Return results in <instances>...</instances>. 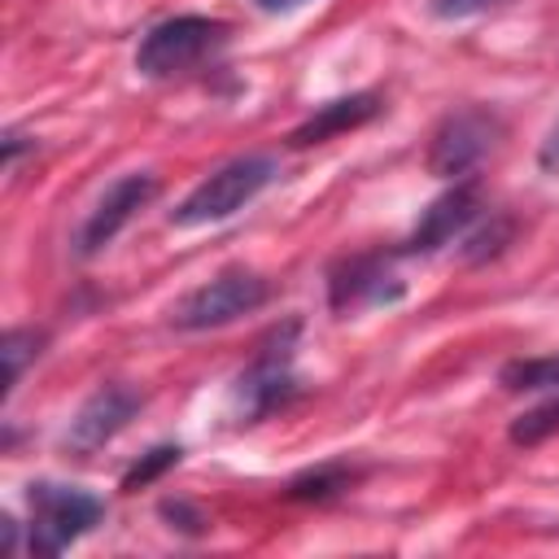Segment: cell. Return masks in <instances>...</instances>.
Here are the masks:
<instances>
[{"instance_id":"obj_1","label":"cell","mask_w":559,"mask_h":559,"mask_svg":"<svg viewBox=\"0 0 559 559\" xmlns=\"http://www.w3.org/2000/svg\"><path fill=\"white\" fill-rule=\"evenodd\" d=\"M280 179V162L271 153H245L231 157L227 166H218L214 175H205L175 210H170V227H205V223H223L231 214H240L258 192H266Z\"/></svg>"},{"instance_id":"obj_2","label":"cell","mask_w":559,"mask_h":559,"mask_svg":"<svg viewBox=\"0 0 559 559\" xmlns=\"http://www.w3.org/2000/svg\"><path fill=\"white\" fill-rule=\"evenodd\" d=\"M26 511H31V524H26V550L31 555H61L70 550L79 537H87L100 515H105V502L79 485H61V480H31L26 485Z\"/></svg>"},{"instance_id":"obj_3","label":"cell","mask_w":559,"mask_h":559,"mask_svg":"<svg viewBox=\"0 0 559 559\" xmlns=\"http://www.w3.org/2000/svg\"><path fill=\"white\" fill-rule=\"evenodd\" d=\"M297 323L275 328L258 354L249 358V367L236 376L231 384V402H236V424H258L271 411L288 406L297 397V371H293V354H297Z\"/></svg>"},{"instance_id":"obj_4","label":"cell","mask_w":559,"mask_h":559,"mask_svg":"<svg viewBox=\"0 0 559 559\" xmlns=\"http://www.w3.org/2000/svg\"><path fill=\"white\" fill-rule=\"evenodd\" d=\"M227 44V22L205 17V13H175L157 26L144 31L135 48V70L144 79H175L214 57Z\"/></svg>"},{"instance_id":"obj_5","label":"cell","mask_w":559,"mask_h":559,"mask_svg":"<svg viewBox=\"0 0 559 559\" xmlns=\"http://www.w3.org/2000/svg\"><path fill=\"white\" fill-rule=\"evenodd\" d=\"M266 297H271V284H266L258 271L231 266V271H218L214 280L197 284L192 293H183V297L170 306V323H175L179 332L227 328V323L253 314L258 306H266Z\"/></svg>"},{"instance_id":"obj_6","label":"cell","mask_w":559,"mask_h":559,"mask_svg":"<svg viewBox=\"0 0 559 559\" xmlns=\"http://www.w3.org/2000/svg\"><path fill=\"white\" fill-rule=\"evenodd\" d=\"M502 140V118L485 105H463L445 114L428 140V170L437 179H472V170Z\"/></svg>"},{"instance_id":"obj_7","label":"cell","mask_w":559,"mask_h":559,"mask_svg":"<svg viewBox=\"0 0 559 559\" xmlns=\"http://www.w3.org/2000/svg\"><path fill=\"white\" fill-rule=\"evenodd\" d=\"M406 293L402 275L393 271V253H354L328 271V306L336 314H354L362 306H384Z\"/></svg>"},{"instance_id":"obj_8","label":"cell","mask_w":559,"mask_h":559,"mask_svg":"<svg viewBox=\"0 0 559 559\" xmlns=\"http://www.w3.org/2000/svg\"><path fill=\"white\" fill-rule=\"evenodd\" d=\"M140 402H144V397H140L131 384H100V389L70 415V424H66V432H61V445H66L74 459L96 454L100 445H109V441L135 419Z\"/></svg>"},{"instance_id":"obj_9","label":"cell","mask_w":559,"mask_h":559,"mask_svg":"<svg viewBox=\"0 0 559 559\" xmlns=\"http://www.w3.org/2000/svg\"><path fill=\"white\" fill-rule=\"evenodd\" d=\"M153 192H157V179L144 175V170H131V175L114 179V183L105 188V197H100V201L87 210V218L79 223V231H74V253H79V258H96V253L135 218V210L153 201Z\"/></svg>"},{"instance_id":"obj_10","label":"cell","mask_w":559,"mask_h":559,"mask_svg":"<svg viewBox=\"0 0 559 559\" xmlns=\"http://www.w3.org/2000/svg\"><path fill=\"white\" fill-rule=\"evenodd\" d=\"M485 214L480 201V183L476 179H454L437 201H428V210H419V223L411 227L402 253H437L454 240H463V231Z\"/></svg>"},{"instance_id":"obj_11","label":"cell","mask_w":559,"mask_h":559,"mask_svg":"<svg viewBox=\"0 0 559 559\" xmlns=\"http://www.w3.org/2000/svg\"><path fill=\"white\" fill-rule=\"evenodd\" d=\"M380 109H384V105H380V96H376V92H349V96H336V100L319 105L301 127H293L288 144H293V148L323 144V140H332V135H345V131H354V127L371 122Z\"/></svg>"},{"instance_id":"obj_12","label":"cell","mask_w":559,"mask_h":559,"mask_svg":"<svg viewBox=\"0 0 559 559\" xmlns=\"http://www.w3.org/2000/svg\"><path fill=\"white\" fill-rule=\"evenodd\" d=\"M511 236H515V218H511V214H489V218H476V223L463 231L459 253H463L467 266H480V262L498 258V253L511 245Z\"/></svg>"},{"instance_id":"obj_13","label":"cell","mask_w":559,"mask_h":559,"mask_svg":"<svg viewBox=\"0 0 559 559\" xmlns=\"http://www.w3.org/2000/svg\"><path fill=\"white\" fill-rule=\"evenodd\" d=\"M354 480H358L354 467H345V463H323V467H310V472L293 476L288 489H284V498H293V502H328V498L345 493Z\"/></svg>"},{"instance_id":"obj_14","label":"cell","mask_w":559,"mask_h":559,"mask_svg":"<svg viewBox=\"0 0 559 559\" xmlns=\"http://www.w3.org/2000/svg\"><path fill=\"white\" fill-rule=\"evenodd\" d=\"M498 384L507 393H559V354H546V358H511L498 371Z\"/></svg>"},{"instance_id":"obj_15","label":"cell","mask_w":559,"mask_h":559,"mask_svg":"<svg viewBox=\"0 0 559 559\" xmlns=\"http://www.w3.org/2000/svg\"><path fill=\"white\" fill-rule=\"evenodd\" d=\"M44 341L48 332L44 328H9L4 341H0V354H4V393H13L26 376V367L44 354Z\"/></svg>"},{"instance_id":"obj_16","label":"cell","mask_w":559,"mask_h":559,"mask_svg":"<svg viewBox=\"0 0 559 559\" xmlns=\"http://www.w3.org/2000/svg\"><path fill=\"white\" fill-rule=\"evenodd\" d=\"M183 459V445H175V441H162V445H153L148 454H140L131 467H127V476H122V489L127 493H135V489H148L153 480H162L175 463Z\"/></svg>"},{"instance_id":"obj_17","label":"cell","mask_w":559,"mask_h":559,"mask_svg":"<svg viewBox=\"0 0 559 559\" xmlns=\"http://www.w3.org/2000/svg\"><path fill=\"white\" fill-rule=\"evenodd\" d=\"M559 432V393L555 397H546L542 406H533V411H524L520 419H511V441L515 445H537V441H546V437H555Z\"/></svg>"},{"instance_id":"obj_18","label":"cell","mask_w":559,"mask_h":559,"mask_svg":"<svg viewBox=\"0 0 559 559\" xmlns=\"http://www.w3.org/2000/svg\"><path fill=\"white\" fill-rule=\"evenodd\" d=\"M157 515H162L170 528L188 533V537H201V533H205V515H201V507H192L188 498H162Z\"/></svg>"},{"instance_id":"obj_19","label":"cell","mask_w":559,"mask_h":559,"mask_svg":"<svg viewBox=\"0 0 559 559\" xmlns=\"http://www.w3.org/2000/svg\"><path fill=\"white\" fill-rule=\"evenodd\" d=\"M489 4H498V0H432V13L445 17V22H459V17H476V13H485Z\"/></svg>"},{"instance_id":"obj_20","label":"cell","mask_w":559,"mask_h":559,"mask_svg":"<svg viewBox=\"0 0 559 559\" xmlns=\"http://www.w3.org/2000/svg\"><path fill=\"white\" fill-rule=\"evenodd\" d=\"M537 166H542L546 175H559V118L550 122V131H546L542 144H537Z\"/></svg>"},{"instance_id":"obj_21","label":"cell","mask_w":559,"mask_h":559,"mask_svg":"<svg viewBox=\"0 0 559 559\" xmlns=\"http://www.w3.org/2000/svg\"><path fill=\"white\" fill-rule=\"evenodd\" d=\"M26 148H35V140H26L22 131H13V127H9V131H4V170H9V175L17 170V162H22V153H26Z\"/></svg>"},{"instance_id":"obj_22","label":"cell","mask_w":559,"mask_h":559,"mask_svg":"<svg viewBox=\"0 0 559 559\" xmlns=\"http://www.w3.org/2000/svg\"><path fill=\"white\" fill-rule=\"evenodd\" d=\"M262 13H293V9H301V4H310V0H253Z\"/></svg>"},{"instance_id":"obj_23","label":"cell","mask_w":559,"mask_h":559,"mask_svg":"<svg viewBox=\"0 0 559 559\" xmlns=\"http://www.w3.org/2000/svg\"><path fill=\"white\" fill-rule=\"evenodd\" d=\"M0 528H4V546L17 555V524H13V515H4V524H0Z\"/></svg>"}]
</instances>
